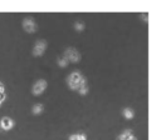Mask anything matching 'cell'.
<instances>
[{
    "label": "cell",
    "mask_w": 161,
    "mask_h": 140,
    "mask_svg": "<svg viewBox=\"0 0 161 140\" xmlns=\"http://www.w3.org/2000/svg\"><path fill=\"white\" fill-rule=\"evenodd\" d=\"M67 81H68L69 88L73 89V90H79V89L86 84L84 78H83L79 72H72V74L68 76Z\"/></svg>",
    "instance_id": "1"
},
{
    "label": "cell",
    "mask_w": 161,
    "mask_h": 140,
    "mask_svg": "<svg viewBox=\"0 0 161 140\" xmlns=\"http://www.w3.org/2000/svg\"><path fill=\"white\" fill-rule=\"evenodd\" d=\"M64 58H65L68 61L77 62V61L79 60V54H78V51H77L75 49L69 48V49L65 50V52H64Z\"/></svg>",
    "instance_id": "2"
},
{
    "label": "cell",
    "mask_w": 161,
    "mask_h": 140,
    "mask_svg": "<svg viewBox=\"0 0 161 140\" xmlns=\"http://www.w3.org/2000/svg\"><path fill=\"white\" fill-rule=\"evenodd\" d=\"M45 88H47V81L43 80V79H40V80H38L33 85V94L34 95H40L45 90Z\"/></svg>",
    "instance_id": "3"
},
{
    "label": "cell",
    "mask_w": 161,
    "mask_h": 140,
    "mask_svg": "<svg viewBox=\"0 0 161 140\" xmlns=\"http://www.w3.org/2000/svg\"><path fill=\"white\" fill-rule=\"evenodd\" d=\"M45 48H47V42L44 40H38L34 45V49H33V54L35 56H39L42 55L44 51H45Z\"/></svg>",
    "instance_id": "4"
},
{
    "label": "cell",
    "mask_w": 161,
    "mask_h": 140,
    "mask_svg": "<svg viewBox=\"0 0 161 140\" xmlns=\"http://www.w3.org/2000/svg\"><path fill=\"white\" fill-rule=\"evenodd\" d=\"M23 28L26 32H34L36 30V24L31 19H24L23 20Z\"/></svg>",
    "instance_id": "5"
},
{
    "label": "cell",
    "mask_w": 161,
    "mask_h": 140,
    "mask_svg": "<svg viewBox=\"0 0 161 140\" xmlns=\"http://www.w3.org/2000/svg\"><path fill=\"white\" fill-rule=\"evenodd\" d=\"M13 126H14V121H13V119L5 116V118H3V119L0 120V128H1L3 130H10Z\"/></svg>",
    "instance_id": "6"
},
{
    "label": "cell",
    "mask_w": 161,
    "mask_h": 140,
    "mask_svg": "<svg viewBox=\"0 0 161 140\" xmlns=\"http://www.w3.org/2000/svg\"><path fill=\"white\" fill-rule=\"evenodd\" d=\"M132 136H133V135H132V132H131L130 130H125V131H123V132L119 135L118 140H130Z\"/></svg>",
    "instance_id": "7"
},
{
    "label": "cell",
    "mask_w": 161,
    "mask_h": 140,
    "mask_svg": "<svg viewBox=\"0 0 161 140\" xmlns=\"http://www.w3.org/2000/svg\"><path fill=\"white\" fill-rule=\"evenodd\" d=\"M43 111V105L42 104H36L33 106V114H40Z\"/></svg>",
    "instance_id": "8"
},
{
    "label": "cell",
    "mask_w": 161,
    "mask_h": 140,
    "mask_svg": "<svg viewBox=\"0 0 161 140\" xmlns=\"http://www.w3.org/2000/svg\"><path fill=\"white\" fill-rule=\"evenodd\" d=\"M69 140H87V139H86V136L82 135V134H74V135H72V136L69 138Z\"/></svg>",
    "instance_id": "9"
},
{
    "label": "cell",
    "mask_w": 161,
    "mask_h": 140,
    "mask_svg": "<svg viewBox=\"0 0 161 140\" xmlns=\"http://www.w3.org/2000/svg\"><path fill=\"white\" fill-rule=\"evenodd\" d=\"M123 115H125V118L131 119V118L133 116V111H132L131 109H125V110H123Z\"/></svg>",
    "instance_id": "10"
},
{
    "label": "cell",
    "mask_w": 161,
    "mask_h": 140,
    "mask_svg": "<svg viewBox=\"0 0 161 140\" xmlns=\"http://www.w3.org/2000/svg\"><path fill=\"white\" fill-rule=\"evenodd\" d=\"M58 64H59L60 66H65V65L68 64V60H67L65 58H63V59H59V60H58Z\"/></svg>",
    "instance_id": "11"
},
{
    "label": "cell",
    "mask_w": 161,
    "mask_h": 140,
    "mask_svg": "<svg viewBox=\"0 0 161 140\" xmlns=\"http://www.w3.org/2000/svg\"><path fill=\"white\" fill-rule=\"evenodd\" d=\"M74 26H75L77 31H82V30H83V28H84V26H83V24H80V22H75V25H74Z\"/></svg>",
    "instance_id": "12"
},
{
    "label": "cell",
    "mask_w": 161,
    "mask_h": 140,
    "mask_svg": "<svg viewBox=\"0 0 161 140\" xmlns=\"http://www.w3.org/2000/svg\"><path fill=\"white\" fill-rule=\"evenodd\" d=\"M3 100H4V88H3V85L0 84V104H1Z\"/></svg>",
    "instance_id": "13"
},
{
    "label": "cell",
    "mask_w": 161,
    "mask_h": 140,
    "mask_svg": "<svg viewBox=\"0 0 161 140\" xmlns=\"http://www.w3.org/2000/svg\"><path fill=\"white\" fill-rule=\"evenodd\" d=\"M79 92H80V94H86V92H87V85H86V84L79 89Z\"/></svg>",
    "instance_id": "14"
},
{
    "label": "cell",
    "mask_w": 161,
    "mask_h": 140,
    "mask_svg": "<svg viewBox=\"0 0 161 140\" xmlns=\"http://www.w3.org/2000/svg\"><path fill=\"white\" fill-rule=\"evenodd\" d=\"M130 140H136V138H135V136H132V138H131Z\"/></svg>",
    "instance_id": "15"
}]
</instances>
